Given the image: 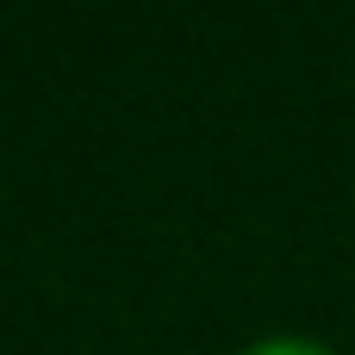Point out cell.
Listing matches in <instances>:
<instances>
[{
	"instance_id": "obj_1",
	"label": "cell",
	"mask_w": 355,
	"mask_h": 355,
	"mask_svg": "<svg viewBox=\"0 0 355 355\" xmlns=\"http://www.w3.org/2000/svg\"><path fill=\"white\" fill-rule=\"evenodd\" d=\"M237 355H337L331 343H318V337H256L250 349Z\"/></svg>"
}]
</instances>
